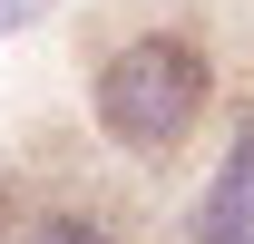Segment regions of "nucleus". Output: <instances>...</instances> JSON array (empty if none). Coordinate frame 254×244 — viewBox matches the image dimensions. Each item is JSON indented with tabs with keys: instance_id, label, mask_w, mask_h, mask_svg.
I'll use <instances>...</instances> for the list:
<instances>
[{
	"instance_id": "obj_4",
	"label": "nucleus",
	"mask_w": 254,
	"mask_h": 244,
	"mask_svg": "<svg viewBox=\"0 0 254 244\" xmlns=\"http://www.w3.org/2000/svg\"><path fill=\"white\" fill-rule=\"evenodd\" d=\"M49 10H59V0H0V39H30Z\"/></svg>"
},
{
	"instance_id": "obj_2",
	"label": "nucleus",
	"mask_w": 254,
	"mask_h": 244,
	"mask_svg": "<svg viewBox=\"0 0 254 244\" xmlns=\"http://www.w3.org/2000/svg\"><path fill=\"white\" fill-rule=\"evenodd\" d=\"M0 244H137V235L88 185H30V195H0Z\"/></svg>"
},
{
	"instance_id": "obj_1",
	"label": "nucleus",
	"mask_w": 254,
	"mask_h": 244,
	"mask_svg": "<svg viewBox=\"0 0 254 244\" xmlns=\"http://www.w3.org/2000/svg\"><path fill=\"white\" fill-rule=\"evenodd\" d=\"M215 49L195 30H127L88 68V137L127 166H176L215 118Z\"/></svg>"
},
{
	"instance_id": "obj_3",
	"label": "nucleus",
	"mask_w": 254,
	"mask_h": 244,
	"mask_svg": "<svg viewBox=\"0 0 254 244\" xmlns=\"http://www.w3.org/2000/svg\"><path fill=\"white\" fill-rule=\"evenodd\" d=\"M186 244H254V118H235V137L215 147V166L195 176Z\"/></svg>"
}]
</instances>
